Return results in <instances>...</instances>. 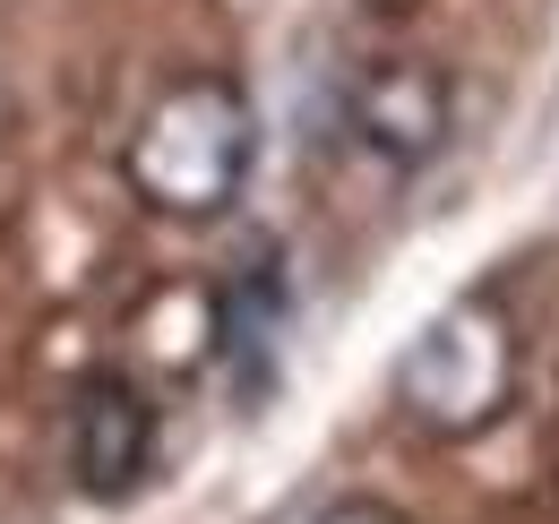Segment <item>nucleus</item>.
Masks as SVG:
<instances>
[{"label":"nucleus","instance_id":"obj_1","mask_svg":"<svg viewBox=\"0 0 559 524\" xmlns=\"http://www.w3.org/2000/svg\"><path fill=\"white\" fill-rule=\"evenodd\" d=\"M259 172V112L233 78H173L155 104L139 112V130L121 146V181L146 215L164 224H215L233 215V198Z\"/></svg>","mask_w":559,"mask_h":524},{"label":"nucleus","instance_id":"obj_2","mask_svg":"<svg viewBox=\"0 0 559 524\" xmlns=\"http://www.w3.org/2000/svg\"><path fill=\"white\" fill-rule=\"evenodd\" d=\"M508 395H516V335H508V319H499L490 301L439 310V319L414 335L405 370H396V404L414 413L421 430H439V439L490 430V421L508 413Z\"/></svg>","mask_w":559,"mask_h":524},{"label":"nucleus","instance_id":"obj_3","mask_svg":"<svg viewBox=\"0 0 559 524\" xmlns=\"http://www.w3.org/2000/svg\"><path fill=\"white\" fill-rule=\"evenodd\" d=\"M456 121V95H448V69L421 61V52H388V61H361L345 86V130L388 164V172H421Z\"/></svg>","mask_w":559,"mask_h":524},{"label":"nucleus","instance_id":"obj_4","mask_svg":"<svg viewBox=\"0 0 559 524\" xmlns=\"http://www.w3.org/2000/svg\"><path fill=\"white\" fill-rule=\"evenodd\" d=\"M155 464V404L139 379L95 370L70 395V473L86 499H130Z\"/></svg>","mask_w":559,"mask_h":524},{"label":"nucleus","instance_id":"obj_5","mask_svg":"<svg viewBox=\"0 0 559 524\" xmlns=\"http://www.w3.org/2000/svg\"><path fill=\"white\" fill-rule=\"evenodd\" d=\"M319 524H405L388 499H336V508H319Z\"/></svg>","mask_w":559,"mask_h":524},{"label":"nucleus","instance_id":"obj_6","mask_svg":"<svg viewBox=\"0 0 559 524\" xmlns=\"http://www.w3.org/2000/svg\"><path fill=\"white\" fill-rule=\"evenodd\" d=\"M370 9H414V0H370Z\"/></svg>","mask_w":559,"mask_h":524}]
</instances>
